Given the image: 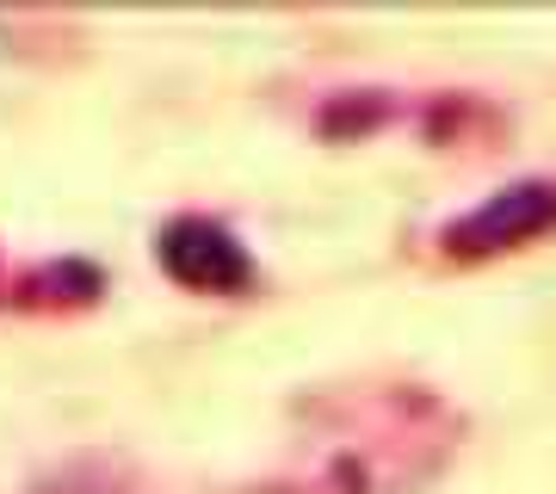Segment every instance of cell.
Masks as SVG:
<instances>
[{
    "instance_id": "1",
    "label": "cell",
    "mask_w": 556,
    "mask_h": 494,
    "mask_svg": "<svg viewBox=\"0 0 556 494\" xmlns=\"http://www.w3.org/2000/svg\"><path fill=\"white\" fill-rule=\"evenodd\" d=\"M161 266L192 284V291H241L254 278V259L223 223L211 217H174L161 229Z\"/></svg>"
},
{
    "instance_id": "2",
    "label": "cell",
    "mask_w": 556,
    "mask_h": 494,
    "mask_svg": "<svg viewBox=\"0 0 556 494\" xmlns=\"http://www.w3.org/2000/svg\"><path fill=\"white\" fill-rule=\"evenodd\" d=\"M551 223H556V192L544 179H519V186L495 192L489 204H477L470 217H457L445 229V248H457V254H501L514 241H532Z\"/></svg>"
}]
</instances>
